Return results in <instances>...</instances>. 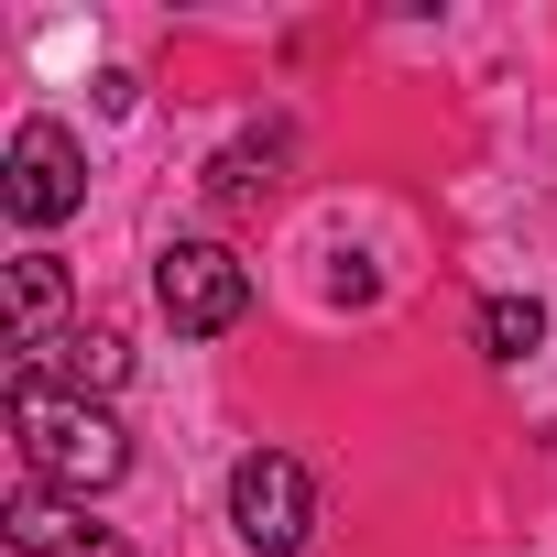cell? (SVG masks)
Wrapping results in <instances>:
<instances>
[{"label": "cell", "mask_w": 557, "mask_h": 557, "mask_svg": "<svg viewBox=\"0 0 557 557\" xmlns=\"http://www.w3.org/2000/svg\"><path fill=\"white\" fill-rule=\"evenodd\" d=\"M12 437H23V470L45 492H66V503H88V492H110L132 470L121 416L88 405L77 383H45V372H12Z\"/></svg>", "instance_id": "cell-1"}, {"label": "cell", "mask_w": 557, "mask_h": 557, "mask_svg": "<svg viewBox=\"0 0 557 557\" xmlns=\"http://www.w3.org/2000/svg\"><path fill=\"white\" fill-rule=\"evenodd\" d=\"M153 307L175 339H230L251 318V262L230 240H164L153 251Z\"/></svg>", "instance_id": "cell-2"}, {"label": "cell", "mask_w": 557, "mask_h": 557, "mask_svg": "<svg viewBox=\"0 0 557 557\" xmlns=\"http://www.w3.org/2000/svg\"><path fill=\"white\" fill-rule=\"evenodd\" d=\"M0 208L23 230H55V219L88 208V153H77L66 121H23L12 132V153H0Z\"/></svg>", "instance_id": "cell-3"}, {"label": "cell", "mask_w": 557, "mask_h": 557, "mask_svg": "<svg viewBox=\"0 0 557 557\" xmlns=\"http://www.w3.org/2000/svg\"><path fill=\"white\" fill-rule=\"evenodd\" d=\"M230 524H240L251 557H296V546L318 535V481H307L285 448H251V459L230 470Z\"/></svg>", "instance_id": "cell-4"}, {"label": "cell", "mask_w": 557, "mask_h": 557, "mask_svg": "<svg viewBox=\"0 0 557 557\" xmlns=\"http://www.w3.org/2000/svg\"><path fill=\"white\" fill-rule=\"evenodd\" d=\"M0 524H12V546H23V557H132L110 524H88V503H66V492H45V481H23Z\"/></svg>", "instance_id": "cell-5"}, {"label": "cell", "mask_w": 557, "mask_h": 557, "mask_svg": "<svg viewBox=\"0 0 557 557\" xmlns=\"http://www.w3.org/2000/svg\"><path fill=\"white\" fill-rule=\"evenodd\" d=\"M55 318H66V262L55 251H23L12 262V350H55Z\"/></svg>", "instance_id": "cell-6"}, {"label": "cell", "mask_w": 557, "mask_h": 557, "mask_svg": "<svg viewBox=\"0 0 557 557\" xmlns=\"http://www.w3.org/2000/svg\"><path fill=\"white\" fill-rule=\"evenodd\" d=\"M273 164H285V132H251V143H230L208 164V197L219 208H251V197H273Z\"/></svg>", "instance_id": "cell-7"}, {"label": "cell", "mask_w": 557, "mask_h": 557, "mask_svg": "<svg viewBox=\"0 0 557 557\" xmlns=\"http://www.w3.org/2000/svg\"><path fill=\"white\" fill-rule=\"evenodd\" d=\"M481 350L492 361H535L546 350V307L535 296H481Z\"/></svg>", "instance_id": "cell-8"}, {"label": "cell", "mask_w": 557, "mask_h": 557, "mask_svg": "<svg viewBox=\"0 0 557 557\" xmlns=\"http://www.w3.org/2000/svg\"><path fill=\"white\" fill-rule=\"evenodd\" d=\"M55 350H66V383H77V394H110V383L132 372V339H121V329H77V339H55Z\"/></svg>", "instance_id": "cell-9"}]
</instances>
